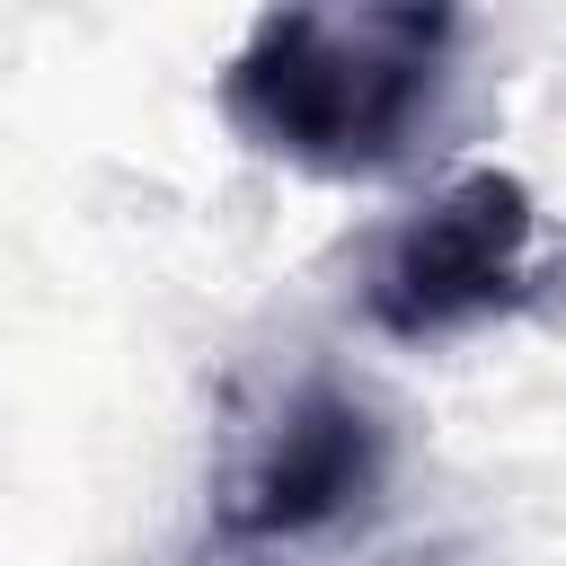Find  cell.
<instances>
[{
	"instance_id": "2",
	"label": "cell",
	"mask_w": 566,
	"mask_h": 566,
	"mask_svg": "<svg viewBox=\"0 0 566 566\" xmlns=\"http://www.w3.org/2000/svg\"><path fill=\"white\" fill-rule=\"evenodd\" d=\"M531 186L504 177V168H469L451 177L433 203H416L380 248H371V274H363V310L380 336H451V327H478L495 310L522 301L531 283Z\"/></svg>"
},
{
	"instance_id": "1",
	"label": "cell",
	"mask_w": 566,
	"mask_h": 566,
	"mask_svg": "<svg viewBox=\"0 0 566 566\" xmlns=\"http://www.w3.org/2000/svg\"><path fill=\"white\" fill-rule=\"evenodd\" d=\"M451 44V9H265L221 71V115L310 177H389L433 133Z\"/></svg>"
},
{
	"instance_id": "3",
	"label": "cell",
	"mask_w": 566,
	"mask_h": 566,
	"mask_svg": "<svg viewBox=\"0 0 566 566\" xmlns=\"http://www.w3.org/2000/svg\"><path fill=\"white\" fill-rule=\"evenodd\" d=\"M389 469V433L371 424V407L336 380H310L274 407V424L248 442L230 495H221V531L230 539H301L345 522Z\"/></svg>"
}]
</instances>
